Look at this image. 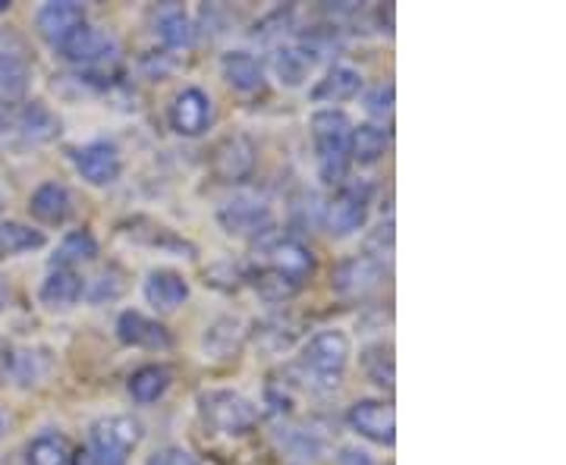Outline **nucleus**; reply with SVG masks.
I'll use <instances>...</instances> for the list:
<instances>
[{
	"instance_id": "39448f33",
	"label": "nucleus",
	"mask_w": 566,
	"mask_h": 465,
	"mask_svg": "<svg viewBox=\"0 0 566 465\" xmlns=\"http://www.w3.org/2000/svg\"><path fill=\"white\" fill-rule=\"evenodd\" d=\"M371 199H375V186L368 180L340 182L334 199L324 204V226H327V233L337 236V240L359 233L365 221H368Z\"/></svg>"
},
{
	"instance_id": "79ce46f5",
	"label": "nucleus",
	"mask_w": 566,
	"mask_h": 465,
	"mask_svg": "<svg viewBox=\"0 0 566 465\" xmlns=\"http://www.w3.org/2000/svg\"><path fill=\"white\" fill-rule=\"evenodd\" d=\"M3 303H7V293H3V286H0V308H3Z\"/></svg>"
},
{
	"instance_id": "bb28decb",
	"label": "nucleus",
	"mask_w": 566,
	"mask_h": 465,
	"mask_svg": "<svg viewBox=\"0 0 566 465\" xmlns=\"http://www.w3.org/2000/svg\"><path fill=\"white\" fill-rule=\"evenodd\" d=\"M277 444L290 453L296 463H318L324 456V437L308 425H286L277 431Z\"/></svg>"
},
{
	"instance_id": "f3484780",
	"label": "nucleus",
	"mask_w": 566,
	"mask_h": 465,
	"mask_svg": "<svg viewBox=\"0 0 566 465\" xmlns=\"http://www.w3.org/2000/svg\"><path fill=\"white\" fill-rule=\"evenodd\" d=\"M363 92V73L349 63H334L324 80L312 88V102L318 104H344L353 102Z\"/></svg>"
},
{
	"instance_id": "7c9ffc66",
	"label": "nucleus",
	"mask_w": 566,
	"mask_h": 465,
	"mask_svg": "<svg viewBox=\"0 0 566 465\" xmlns=\"http://www.w3.org/2000/svg\"><path fill=\"white\" fill-rule=\"evenodd\" d=\"M359 362H363L365 378H368L371 384L385 387V390H394V356H390V346L385 344L365 346L363 356H359Z\"/></svg>"
},
{
	"instance_id": "6ab92c4d",
	"label": "nucleus",
	"mask_w": 566,
	"mask_h": 465,
	"mask_svg": "<svg viewBox=\"0 0 566 465\" xmlns=\"http://www.w3.org/2000/svg\"><path fill=\"white\" fill-rule=\"evenodd\" d=\"M145 299H148V305H155L158 311H174L189 299V281L177 271H170V267H158L145 281Z\"/></svg>"
},
{
	"instance_id": "f03ea898",
	"label": "nucleus",
	"mask_w": 566,
	"mask_h": 465,
	"mask_svg": "<svg viewBox=\"0 0 566 465\" xmlns=\"http://www.w3.org/2000/svg\"><path fill=\"white\" fill-rule=\"evenodd\" d=\"M349 356H353V340L346 330H340V327L318 330L315 337L305 340L303 356L296 364L300 384L308 393H334L340 387Z\"/></svg>"
},
{
	"instance_id": "9b49d317",
	"label": "nucleus",
	"mask_w": 566,
	"mask_h": 465,
	"mask_svg": "<svg viewBox=\"0 0 566 465\" xmlns=\"http://www.w3.org/2000/svg\"><path fill=\"white\" fill-rule=\"evenodd\" d=\"M346 419H349V427L359 437L371 441V444L394 446V441H397V415H394V405L381 403V400H359V403H353Z\"/></svg>"
},
{
	"instance_id": "aec40b11",
	"label": "nucleus",
	"mask_w": 566,
	"mask_h": 465,
	"mask_svg": "<svg viewBox=\"0 0 566 465\" xmlns=\"http://www.w3.org/2000/svg\"><path fill=\"white\" fill-rule=\"evenodd\" d=\"M117 337L126 346H136V349H167L170 346L167 327L145 318L142 311H123L117 318Z\"/></svg>"
},
{
	"instance_id": "f257e3e1",
	"label": "nucleus",
	"mask_w": 566,
	"mask_h": 465,
	"mask_svg": "<svg viewBox=\"0 0 566 465\" xmlns=\"http://www.w3.org/2000/svg\"><path fill=\"white\" fill-rule=\"evenodd\" d=\"M312 271H315V258L308 245L293 236H274L259 245L255 258L245 271V281L268 303H286L303 289Z\"/></svg>"
},
{
	"instance_id": "e433bc0d",
	"label": "nucleus",
	"mask_w": 566,
	"mask_h": 465,
	"mask_svg": "<svg viewBox=\"0 0 566 465\" xmlns=\"http://www.w3.org/2000/svg\"><path fill=\"white\" fill-rule=\"evenodd\" d=\"M145 465H202L196 453H189L186 446H164V450H155L148 456Z\"/></svg>"
},
{
	"instance_id": "ddd939ff",
	"label": "nucleus",
	"mask_w": 566,
	"mask_h": 465,
	"mask_svg": "<svg viewBox=\"0 0 566 465\" xmlns=\"http://www.w3.org/2000/svg\"><path fill=\"white\" fill-rule=\"evenodd\" d=\"M35 25H39L41 39L61 47L63 41L85 25V7L76 0H51L35 13Z\"/></svg>"
},
{
	"instance_id": "423d86ee",
	"label": "nucleus",
	"mask_w": 566,
	"mask_h": 465,
	"mask_svg": "<svg viewBox=\"0 0 566 465\" xmlns=\"http://www.w3.org/2000/svg\"><path fill=\"white\" fill-rule=\"evenodd\" d=\"M142 422L133 415H104L92 425V459L95 465H126L142 444Z\"/></svg>"
},
{
	"instance_id": "b1692460",
	"label": "nucleus",
	"mask_w": 566,
	"mask_h": 465,
	"mask_svg": "<svg viewBox=\"0 0 566 465\" xmlns=\"http://www.w3.org/2000/svg\"><path fill=\"white\" fill-rule=\"evenodd\" d=\"M13 126L20 129L25 139H32V142H51L61 133L57 114L41 102H29L22 110H17L13 114Z\"/></svg>"
},
{
	"instance_id": "a211bd4d",
	"label": "nucleus",
	"mask_w": 566,
	"mask_h": 465,
	"mask_svg": "<svg viewBox=\"0 0 566 465\" xmlns=\"http://www.w3.org/2000/svg\"><path fill=\"white\" fill-rule=\"evenodd\" d=\"M29 211L39 223L48 226H61L73 214V195L63 182H41L39 189L29 199Z\"/></svg>"
},
{
	"instance_id": "dca6fc26",
	"label": "nucleus",
	"mask_w": 566,
	"mask_h": 465,
	"mask_svg": "<svg viewBox=\"0 0 566 465\" xmlns=\"http://www.w3.org/2000/svg\"><path fill=\"white\" fill-rule=\"evenodd\" d=\"M245 340V324L233 315H221L214 321L205 327L202 334V349L208 359L214 362H223V359H233L240 349H243Z\"/></svg>"
},
{
	"instance_id": "a19ab883",
	"label": "nucleus",
	"mask_w": 566,
	"mask_h": 465,
	"mask_svg": "<svg viewBox=\"0 0 566 465\" xmlns=\"http://www.w3.org/2000/svg\"><path fill=\"white\" fill-rule=\"evenodd\" d=\"M10 10V0H0V13H7Z\"/></svg>"
},
{
	"instance_id": "4c0bfd02",
	"label": "nucleus",
	"mask_w": 566,
	"mask_h": 465,
	"mask_svg": "<svg viewBox=\"0 0 566 465\" xmlns=\"http://www.w3.org/2000/svg\"><path fill=\"white\" fill-rule=\"evenodd\" d=\"M337 465H378L365 450L359 446H344L340 450V456H337Z\"/></svg>"
},
{
	"instance_id": "0eeeda50",
	"label": "nucleus",
	"mask_w": 566,
	"mask_h": 465,
	"mask_svg": "<svg viewBox=\"0 0 566 465\" xmlns=\"http://www.w3.org/2000/svg\"><path fill=\"white\" fill-rule=\"evenodd\" d=\"M218 223L223 226V233H230L237 240H262V236L271 233V226H274V211L259 195L240 192L230 202L221 204Z\"/></svg>"
},
{
	"instance_id": "7ed1b4c3",
	"label": "nucleus",
	"mask_w": 566,
	"mask_h": 465,
	"mask_svg": "<svg viewBox=\"0 0 566 465\" xmlns=\"http://www.w3.org/2000/svg\"><path fill=\"white\" fill-rule=\"evenodd\" d=\"M312 129V145L318 158V177L324 186H340L349 170V136H353V120L337 107H322L308 120Z\"/></svg>"
},
{
	"instance_id": "473e14b6",
	"label": "nucleus",
	"mask_w": 566,
	"mask_h": 465,
	"mask_svg": "<svg viewBox=\"0 0 566 465\" xmlns=\"http://www.w3.org/2000/svg\"><path fill=\"white\" fill-rule=\"evenodd\" d=\"M363 255L375 264H381L385 271L390 267V262H394V221L390 218L365 236Z\"/></svg>"
},
{
	"instance_id": "20e7f679",
	"label": "nucleus",
	"mask_w": 566,
	"mask_h": 465,
	"mask_svg": "<svg viewBox=\"0 0 566 465\" xmlns=\"http://www.w3.org/2000/svg\"><path fill=\"white\" fill-rule=\"evenodd\" d=\"M199 412H202L205 425L223 437H243L259 425L255 403L237 390H208L199 397Z\"/></svg>"
},
{
	"instance_id": "c756f323",
	"label": "nucleus",
	"mask_w": 566,
	"mask_h": 465,
	"mask_svg": "<svg viewBox=\"0 0 566 465\" xmlns=\"http://www.w3.org/2000/svg\"><path fill=\"white\" fill-rule=\"evenodd\" d=\"M48 243V236L20 221H0V255H22V252H35Z\"/></svg>"
},
{
	"instance_id": "9d476101",
	"label": "nucleus",
	"mask_w": 566,
	"mask_h": 465,
	"mask_svg": "<svg viewBox=\"0 0 566 465\" xmlns=\"http://www.w3.org/2000/svg\"><path fill=\"white\" fill-rule=\"evenodd\" d=\"M170 129L182 136V139H196V136H202L205 129L211 126L214 120V104L208 98V92L202 88H182L180 95L174 98L170 104Z\"/></svg>"
},
{
	"instance_id": "2eb2a0df",
	"label": "nucleus",
	"mask_w": 566,
	"mask_h": 465,
	"mask_svg": "<svg viewBox=\"0 0 566 465\" xmlns=\"http://www.w3.org/2000/svg\"><path fill=\"white\" fill-rule=\"evenodd\" d=\"M57 54H61L66 63H76V66H92V63H102L107 57H114L117 54V44L114 39L102 32V29H95V25H82L80 32H73L70 39L63 41L61 47H57Z\"/></svg>"
},
{
	"instance_id": "1a4fd4ad",
	"label": "nucleus",
	"mask_w": 566,
	"mask_h": 465,
	"mask_svg": "<svg viewBox=\"0 0 566 465\" xmlns=\"http://www.w3.org/2000/svg\"><path fill=\"white\" fill-rule=\"evenodd\" d=\"M255 142L237 133V136H227L221 142L214 145L211 151V173L221 182H243L252 177L255 170Z\"/></svg>"
},
{
	"instance_id": "2f4dec72",
	"label": "nucleus",
	"mask_w": 566,
	"mask_h": 465,
	"mask_svg": "<svg viewBox=\"0 0 566 465\" xmlns=\"http://www.w3.org/2000/svg\"><path fill=\"white\" fill-rule=\"evenodd\" d=\"M158 35L174 51H189L196 44V25L182 10H167L158 20Z\"/></svg>"
},
{
	"instance_id": "4be33fe9",
	"label": "nucleus",
	"mask_w": 566,
	"mask_h": 465,
	"mask_svg": "<svg viewBox=\"0 0 566 465\" xmlns=\"http://www.w3.org/2000/svg\"><path fill=\"white\" fill-rule=\"evenodd\" d=\"M390 148V133L378 123H359L353 126V136H349V163H359V167H371L387 155Z\"/></svg>"
},
{
	"instance_id": "cd10ccee",
	"label": "nucleus",
	"mask_w": 566,
	"mask_h": 465,
	"mask_svg": "<svg viewBox=\"0 0 566 465\" xmlns=\"http://www.w3.org/2000/svg\"><path fill=\"white\" fill-rule=\"evenodd\" d=\"M98 258V240L88 230H73L61 240L54 249L51 267H63V271H76L80 264H88Z\"/></svg>"
},
{
	"instance_id": "6e6552de",
	"label": "nucleus",
	"mask_w": 566,
	"mask_h": 465,
	"mask_svg": "<svg viewBox=\"0 0 566 465\" xmlns=\"http://www.w3.org/2000/svg\"><path fill=\"white\" fill-rule=\"evenodd\" d=\"M385 274L387 271L381 264H375L365 255H353V258H346V262L334 267L331 286L344 299H365V296H371L378 286L385 284Z\"/></svg>"
},
{
	"instance_id": "c85d7f7f",
	"label": "nucleus",
	"mask_w": 566,
	"mask_h": 465,
	"mask_svg": "<svg viewBox=\"0 0 566 465\" xmlns=\"http://www.w3.org/2000/svg\"><path fill=\"white\" fill-rule=\"evenodd\" d=\"M73 444L57 431H44L32 444L25 446V465H70L73 459Z\"/></svg>"
},
{
	"instance_id": "4468645a",
	"label": "nucleus",
	"mask_w": 566,
	"mask_h": 465,
	"mask_svg": "<svg viewBox=\"0 0 566 465\" xmlns=\"http://www.w3.org/2000/svg\"><path fill=\"white\" fill-rule=\"evenodd\" d=\"M322 61V54L308 44V41H300V44H277L274 54H271V70L281 85L286 88H300Z\"/></svg>"
},
{
	"instance_id": "72a5a7b5",
	"label": "nucleus",
	"mask_w": 566,
	"mask_h": 465,
	"mask_svg": "<svg viewBox=\"0 0 566 465\" xmlns=\"http://www.w3.org/2000/svg\"><path fill=\"white\" fill-rule=\"evenodd\" d=\"M123 289H126V284H123L120 271L117 267H107V271H102L92 281V286H85L82 296H88V303H114V299H120Z\"/></svg>"
},
{
	"instance_id": "ea45409f",
	"label": "nucleus",
	"mask_w": 566,
	"mask_h": 465,
	"mask_svg": "<svg viewBox=\"0 0 566 465\" xmlns=\"http://www.w3.org/2000/svg\"><path fill=\"white\" fill-rule=\"evenodd\" d=\"M3 431H7V419H3V412H0V441H3Z\"/></svg>"
},
{
	"instance_id": "f704fd0d",
	"label": "nucleus",
	"mask_w": 566,
	"mask_h": 465,
	"mask_svg": "<svg viewBox=\"0 0 566 465\" xmlns=\"http://www.w3.org/2000/svg\"><path fill=\"white\" fill-rule=\"evenodd\" d=\"M293 337H296V324L283 321V318H271V321H264L262 327H259V334H255V340H259L264 349H271V352L290 349Z\"/></svg>"
},
{
	"instance_id": "5701e85b",
	"label": "nucleus",
	"mask_w": 566,
	"mask_h": 465,
	"mask_svg": "<svg viewBox=\"0 0 566 465\" xmlns=\"http://www.w3.org/2000/svg\"><path fill=\"white\" fill-rule=\"evenodd\" d=\"M221 73L237 92H245V95L259 92L264 85V66L249 51H227L221 57Z\"/></svg>"
},
{
	"instance_id": "393cba45",
	"label": "nucleus",
	"mask_w": 566,
	"mask_h": 465,
	"mask_svg": "<svg viewBox=\"0 0 566 465\" xmlns=\"http://www.w3.org/2000/svg\"><path fill=\"white\" fill-rule=\"evenodd\" d=\"M29 85H32V66H29V61L22 54L3 51L0 54V107L22 102Z\"/></svg>"
},
{
	"instance_id": "58836bf2",
	"label": "nucleus",
	"mask_w": 566,
	"mask_h": 465,
	"mask_svg": "<svg viewBox=\"0 0 566 465\" xmlns=\"http://www.w3.org/2000/svg\"><path fill=\"white\" fill-rule=\"evenodd\" d=\"M70 465H95V459H92V453H73Z\"/></svg>"
},
{
	"instance_id": "412c9836",
	"label": "nucleus",
	"mask_w": 566,
	"mask_h": 465,
	"mask_svg": "<svg viewBox=\"0 0 566 465\" xmlns=\"http://www.w3.org/2000/svg\"><path fill=\"white\" fill-rule=\"evenodd\" d=\"M82 293H85V284H82L76 271L51 267V274L44 277V284L39 289V299L51 311H70L82 299Z\"/></svg>"
},
{
	"instance_id": "f8f14e48",
	"label": "nucleus",
	"mask_w": 566,
	"mask_h": 465,
	"mask_svg": "<svg viewBox=\"0 0 566 465\" xmlns=\"http://www.w3.org/2000/svg\"><path fill=\"white\" fill-rule=\"evenodd\" d=\"M73 167L88 186H114L123 173V158L114 142H88L73 151Z\"/></svg>"
},
{
	"instance_id": "c9c22d12",
	"label": "nucleus",
	"mask_w": 566,
	"mask_h": 465,
	"mask_svg": "<svg viewBox=\"0 0 566 465\" xmlns=\"http://www.w3.org/2000/svg\"><path fill=\"white\" fill-rule=\"evenodd\" d=\"M365 110H368L375 120H387V117L394 114V82L375 85V88L365 95Z\"/></svg>"
},
{
	"instance_id": "a878e982",
	"label": "nucleus",
	"mask_w": 566,
	"mask_h": 465,
	"mask_svg": "<svg viewBox=\"0 0 566 465\" xmlns=\"http://www.w3.org/2000/svg\"><path fill=\"white\" fill-rule=\"evenodd\" d=\"M170 384H174V374L164 364H142L139 371L129 374L126 390L139 405H151L161 400L164 393L170 390Z\"/></svg>"
}]
</instances>
